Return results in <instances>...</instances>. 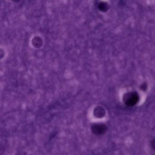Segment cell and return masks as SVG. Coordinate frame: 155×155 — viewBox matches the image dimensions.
I'll return each instance as SVG.
<instances>
[{"instance_id":"6da1fadb","label":"cell","mask_w":155,"mask_h":155,"mask_svg":"<svg viewBox=\"0 0 155 155\" xmlns=\"http://www.w3.org/2000/svg\"><path fill=\"white\" fill-rule=\"evenodd\" d=\"M123 101L127 106L132 107L137 104L139 101L138 94L135 92L126 93L123 96Z\"/></svg>"},{"instance_id":"7a4b0ae2","label":"cell","mask_w":155,"mask_h":155,"mask_svg":"<svg viewBox=\"0 0 155 155\" xmlns=\"http://www.w3.org/2000/svg\"><path fill=\"white\" fill-rule=\"evenodd\" d=\"M91 131L93 134L97 136L105 134L107 131V127L105 124L101 123H96L93 124L91 127Z\"/></svg>"},{"instance_id":"3957f363","label":"cell","mask_w":155,"mask_h":155,"mask_svg":"<svg viewBox=\"0 0 155 155\" xmlns=\"http://www.w3.org/2000/svg\"><path fill=\"white\" fill-rule=\"evenodd\" d=\"M106 115V110L103 107L98 106L93 110V115L97 118H101Z\"/></svg>"},{"instance_id":"277c9868","label":"cell","mask_w":155,"mask_h":155,"mask_svg":"<svg viewBox=\"0 0 155 155\" xmlns=\"http://www.w3.org/2000/svg\"><path fill=\"white\" fill-rule=\"evenodd\" d=\"M150 146H151L152 149H153L154 150H155V139L151 141V143H150Z\"/></svg>"},{"instance_id":"5b68a950","label":"cell","mask_w":155,"mask_h":155,"mask_svg":"<svg viewBox=\"0 0 155 155\" xmlns=\"http://www.w3.org/2000/svg\"><path fill=\"white\" fill-rule=\"evenodd\" d=\"M140 88H141V89L142 90H146L147 88V85L146 84H143V85H141V87H140Z\"/></svg>"}]
</instances>
